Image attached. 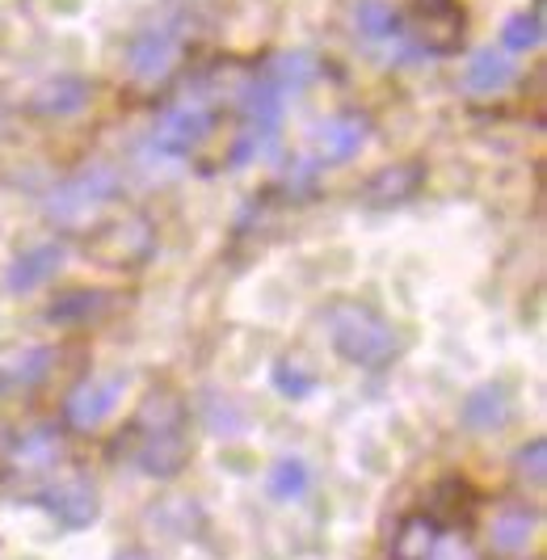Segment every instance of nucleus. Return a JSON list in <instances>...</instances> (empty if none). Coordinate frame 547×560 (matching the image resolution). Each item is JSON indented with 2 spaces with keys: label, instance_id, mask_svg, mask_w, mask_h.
<instances>
[{
  "label": "nucleus",
  "instance_id": "nucleus-12",
  "mask_svg": "<svg viewBox=\"0 0 547 560\" xmlns=\"http://www.w3.org/2000/svg\"><path fill=\"white\" fill-rule=\"evenodd\" d=\"M539 532V514L531 505H505L489 527V544L501 557H519L531 548V539Z\"/></svg>",
  "mask_w": 547,
  "mask_h": 560
},
{
  "label": "nucleus",
  "instance_id": "nucleus-19",
  "mask_svg": "<svg viewBox=\"0 0 547 560\" xmlns=\"http://www.w3.org/2000/svg\"><path fill=\"white\" fill-rule=\"evenodd\" d=\"M544 43V13L539 9H522L501 26V51L519 56V51H535Z\"/></svg>",
  "mask_w": 547,
  "mask_h": 560
},
{
  "label": "nucleus",
  "instance_id": "nucleus-13",
  "mask_svg": "<svg viewBox=\"0 0 547 560\" xmlns=\"http://www.w3.org/2000/svg\"><path fill=\"white\" fill-rule=\"evenodd\" d=\"M261 77H266L282 97H295V93H303L307 84L321 77V59L312 56V51H278L274 59H266Z\"/></svg>",
  "mask_w": 547,
  "mask_h": 560
},
{
  "label": "nucleus",
  "instance_id": "nucleus-7",
  "mask_svg": "<svg viewBox=\"0 0 547 560\" xmlns=\"http://www.w3.org/2000/svg\"><path fill=\"white\" fill-rule=\"evenodd\" d=\"M366 136H371V127L362 114H333L312 136V156H316V165H346L366 148Z\"/></svg>",
  "mask_w": 547,
  "mask_h": 560
},
{
  "label": "nucleus",
  "instance_id": "nucleus-18",
  "mask_svg": "<svg viewBox=\"0 0 547 560\" xmlns=\"http://www.w3.org/2000/svg\"><path fill=\"white\" fill-rule=\"evenodd\" d=\"M307 485H312V468L303 464L300 455H282L270 468V477H266V489H270L274 502H300L307 493Z\"/></svg>",
  "mask_w": 547,
  "mask_h": 560
},
{
  "label": "nucleus",
  "instance_id": "nucleus-11",
  "mask_svg": "<svg viewBox=\"0 0 547 560\" xmlns=\"http://www.w3.org/2000/svg\"><path fill=\"white\" fill-rule=\"evenodd\" d=\"M519 81V59L501 47H480L476 56L467 59L464 84L476 97H492V93H505L510 84Z\"/></svg>",
  "mask_w": 547,
  "mask_h": 560
},
{
  "label": "nucleus",
  "instance_id": "nucleus-16",
  "mask_svg": "<svg viewBox=\"0 0 547 560\" xmlns=\"http://www.w3.org/2000/svg\"><path fill=\"white\" fill-rule=\"evenodd\" d=\"M438 548V523L426 514H412L392 535V560H430Z\"/></svg>",
  "mask_w": 547,
  "mask_h": 560
},
{
  "label": "nucleus",
  "instance_id": "nucleus-9",
  "mask_svg": "<svg viewBox=\"0 0 547 560\" xmlns=\"http://www.w3.org/2000/svg\"><path fill=\"white\" fill-rule=\"evenodd\" d=\"M63 241H38V245H30L22 249L13 261H9V270H4V287L13 291V295H26V291H38L43 282H51L59 270H63Z\"/></svg>",
  "mask_w": 547,
  "mask_h": 560
},
{
  "label": "nucleus",
  "instance_id": "nucleus-3",
  "mask_svg": "<svg viewBox=\"0 0 547 560\" xmlns=\"http://www.w3.org/2000/svg\"><path fill=\"white\" fill-rule=\"evenodd\" d=\"M156 405H161V413H156L152 405H148V413H143V418H156V425L143 421L139 468H143L148 477H177L182 464L190 459V443H186V434H182V405L168 400V396H161Z\"/></svg>",
  "mask_w": 547,
  "mask_h": 560
},
{
  "label": "nucleus",
  "instance_id": "nucleus-10",
  "mask_svg": "<svg viewBox=\"0 0 547 560\" xmlns=\"http://www.w3.org/2000/svg\"><path fill=\"white\" fill-rule=\"evenodd\" d=\"M55 366V346H22L13 354L0 359V396L30 393L34 384H43Z\"/></svg>",
  "mask_w": 547,
  "mask_h": 560
},
{
  "label": "nucleus",
  "instance_id": "nucleus-8",
  "mask_svg": "<svg viewBox=\"0 0 547 560\" xmlns=\"http://www.w3.org/2000/svg\"><path fill=\"white\" fill-rule=\"evenodd\" d=\"M38 502L47 505V514H51L59 527H68V532L89 527V523L97 518V510H102L93 480H84V477L55 480L51 489H43V498H38Z\"/></svg>",
  "mask_w": 547,
  "mask_h": 560
},
{
  "label": "nucleus",
  "instance_id": "nucleus-21",
  "mask_svg": "<svg viewBox=\"0 0 547 560\" xmlns=\"http://www.w3.org/2000/svg\"><path fill=\"white\" fill-rule=\"evenodd\" d=\"M274 388L287 400H303L316 388V371H307L300 359H282V363H274Z\"/></svg>",
  "mask_w": 547,
  "mask_h": 560
},
{
  "label": "nucleus",
  "instance_id": "nucleus-25",
  "mask_svg": "<svg viewBox=\"0 0 547 560\" xmlns=\"http://www.w3.org/2000/svg\"><path fill=\"white\" fill-rule=\"evenodd\" d=\"M0 127H4V114H0Z\"/></svg>",
  "mask_w": 547,
  "mask_h": 560
},
{
  "label": "nucleus",
  "instance_id": "nucleus-22",
  "mask_svg": "<svg viewBox=\"0 0 547 560\" xmlns=\"http://www.w3.org/2000/svg\"><path fill=\"white\" fill-rule=\"evenodd\" d=\"M514 459H519V472L522 477H531L535 480V485H544V464H547V443L544 439H531V443H526V447H519V455H514Z\"/></svg>",
  "mask_w": 547,
  "mask_h": 560
},
{
  "label": "nucleus",
  "instance_id": "nucleus-15",
  "mask_svg": "<svg viewBox=\"0 0 547 560\" xmlns=\"http://www.w3.org/2000/svg\"><path fill=\"white\" fill-rule=\"evenodd\" d=\"M84 102H89V81H81V77H55V81H47L34 97H30V106L38 114H77L84 110Z\"/></svg>",
  "mask_w": 547,
  "mask_h": 560
},
{
  "label": "nucleus",
  "instance_id": "nucleus-6",
  "mask_svg": "<svg viewBox=\"0 0 547 560\" xmlns=\"http://www.w3.org/2000/svg\"><path fill=\"white\" fill-rule=\"evenodd\" d=\"M123 393H127V375H97V380H84L68 393V405L63 413L77 430H93L123 405Z\"/></svg>",
  "mask_w": 547,
  "mask_h": 560
},
{
  "label": "nucleus",
  "instance_id": "nucleus-23",
  "mask_svg": "<svg viewBox=\"0 0 547 560\" xmlns=\"http://www.w3.org/2000/svg\"><path fill=\"white\" fill-rule=\"evenodd\" d=\"M114 560H152L143 548H123V552H114Z\"/></svg>",
  "mask_w": 547,
  "mask_h": 560
},
{
  "label": "nucleus",
  "instance_id": "nucleus-2",
  "mask_svg": "<svg viewBox=\"0 0 547 560\" xmlns=\"http://www.w3.org/2000/svg\"><path fill=\"white\" fill-rule=\"evenodd\" d=\"M118 186H123L118 168L106 165V161H93V165L77 168L72 177H63L51 195H47L43 211L51 215L55 224H84V220H93L106 202H114Z\"/></svg>",
  "mask_w": 547,
  "mask_h": 560
},
{
  "label": "nucleus",
  "instance_id": "nucleus-4",
  "mask_svg": "<svg viewBox=\"0 0 547 560\" xmlns=\"http://www.w3.org/2000/svg\"><path fill=\"white\" fill-rule=\"evenodd\" d=\"M216 127V106L202 93H186L182 102H173L152 127V148L164 156H190L198 143L211 136Z\"/></svg>",
  "mask_w": 547,
  "mask_h": 560
},
{
  "label": "nucleus",
  "instance_id": "nucleus-14",
  "mask_svg": "<svg viewBox=\"0 0 547 560\" xmlns=\"http://www.w3.org/2000/svg\"><path fill=\"white\" fill-rule=\"evenodd\" d=\"M459 418H464V425L480 430V434L497 430V425H505V418H510V396H505L501 384H480V388L467 393Z\"/></svg>",
  "mask_w": 547,
  "mask_h": 560
},
{
  "label": "nucleus",
  "instance_id": "nucleus-1",
  "mask_svg": "<svg viewBox=\"0 0 547 560\" xmlns=\"http://www.w3.org/2000/svg\"><path fill=\"white\" fill-rule=\"evenodd\" d=\"M328 341L333 350L354 366H383L400 354V337L380 312L362 304H337L328 312Z\"/></svg>",
  "mask_w": 547,
  "mask_h": 560
},
{
  "label": "nucleus",
  "instance_id": "nucleus-5",
  "mask_svg": "<svg viewBox=\"0 0 547 560\" xmlns=\"http://www.w3.org/2000/svg\"><path fill=\"white\" fill-rule=\"evenodd\" d=\"M182 56V26L177 22H152L131 38L127 47V72L139 84H156Z\"/></svg>",
  "mask_w": 547,
  "mask_h": 560
},
{
  "label": "nucleus",
  "instance_id": "nucleus-17",
  "mask_svg": "<svg viewBox=\"0 0 547 560\" xmlns=\"http://www.w3.org/2000/svg\"><path fill=\"white\" fill-rule=\"evenodd\" d=\"M59 455H63L59 434L47 430V425H38V430H30V434L18 439V447H13V464H18L22 472H43V468H51Z\"/></svg>",
  "mask_w": 547,
  "mask_h": 560
},
{
  "label": "nucleus",
  "instance_id": "nucleus-20",
  "mask_svg": "<svg viewBox=\"0 0 547 560\" xmlns=\"http://www.w3.org/2000/svg\"><path fill=\"white\" fill-rule=\"evenodd\" d=\"M354 22H358V34H366V38H400L405 34L400 13L387 0H358Z\"/></svg>",
  "mask_w": 547,
  "mask_h": 560
},
{
  "label": "nucleus",
  "instance_id": "nucleus-24",
  "mask_svg": "<svg viewBox=\"0 0 547 560\" xmlns=\"http://www.w3.org/2000/svg\"><path fill=\"white\" fill-rule=\"evenodd\" d=\"M438 560H472V557H467L464 548H451V552H442Z\"/></svg>",
  "mask_w": 547,
  "mask_h": 560
}]
</instances>
